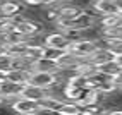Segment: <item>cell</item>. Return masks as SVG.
Wrapping results in <instances>:
<instances>
[{
  "label": "cell",
  "instance_id": "1",
  "mask_svg": "<svg viewBox=\"0 0 122 115\" xmlns=\"http://www.w3.org/2000/svg\"><path fill=\"white\" fill-rule=\"evenodd\" d=\"M98 40H91V38H83L79 40V41H74L69 45V53H72L74 57H77V59H89L95 50L98 48Z\"/></svg>",
  "mask_w": 122,
  "mask_h": 115
},
{
  "label": "cell",
  "instance_id": "2",
  "mask_svg": "<svg viewBox=\"0 0 122 115\" xmlns=\"http://www.w3.org/2000/svg\"><path fill=\"white\" fill-rule=\"evenodd\" d=\"M29 84H33L36 88H43V89H50L55 84H60L59 76L55 72H40V70H31L29 72ZM64 88V84H60Z\"/></svg>",
  "mask_w": 122,
  "mask_h": 115
},
{
  "label": "cell",
  "instance_id": "3",
  "mask_svg": "<svg viewBox=\"0 0 122 115\" xmlns=\"http://www.w3.org/2000/svg\"><path fill=\"white\" fill-rule=\"evenodd\" d=\"M14 28L17 33H21V35L28 36L29 40L35 38L40 35V31H41V24L33 21V19H26V17H21V15H17V17H14Z\"/></svg>",
  "mask_w": 122,
  "mask_h": 115
},
{
  "label": "cell",
  "instance_id": "4",
  "mask_svg": "<svg viewBox=\"0 0 122 115\" xmlns=\"http://www.w3.org/2000/svg\"><path fill=\"white\" fill-rule=\"evenodd\" d=\"M43 45L50 46V48H57V50H62V52H67L71 41L66 38L64 33L57 31V33H48V35L45 36V40H43Z\"/></svg>",
  "mask_w": 122,
  "mask_h": 115
},
{
  "label": "cell",
  "instance_id": "5",
  "mask_svg": "<svg viewBox=\"0 0 122 115\" xmlns=\"http://www.w3.org/2000/svg\"><path fill=\"white\" fill-rule=\"evenodd\" d=\"M24 10V5L17 0H4L0 2V17H5V19H14L21 15Z\"/></svg>",
  "mask_w": 122,
  "mask_h": 115
},
{
  "label": "cell",
  "instance_id": "6",
  "mask_svg": "<svg viewBox=\"0 0 122 115\" xmlns=\"http://www.w3.org/2000/svg\"><path fill=\"white\" fill-rule=\"evenodd\" d=\"M12 110L19 115H24V113H38L40 112V105L38 101H31V100H26V98H17L14 103H12Z\"/></svg>",
  "mask_w": 122,
  "mask_h": 115
},
{
  "label": "cell",
  "instance_id": "7",
  "mask_svg": "<svg viewBox=\"0 0 122 115\" xmlns=\"http://www.w3.org/2000/svg\"><path fill=\"white\" fill-rule=\"evenodd\" d=\"M24 60H26L31 69H33V64L45 59V45H35V43H28V48H26V53L22 57Z\"/></svg>",
  "mask_w": 122,
  "mask_h": 115
},
{
  "label": "cell",
  "instance_id": "8",
  "mask_svg": "<svg viewBox=\"0 0 122 115\" xmlns=\"http://www.w3.org/2000/svg\"><path fill=\"white\" fill-rule=\"evenodd\" d=\"M46 95H48L46 89H43V88H36V86H33V84L28 83V84L22 86L19 98H26V100H31V101H41Z\"/></svg>",
  "mask_w": 122,
  "mask_h": 115
},
{
  "label": "cell",
  "instance_id": "9",
  "mask_svg": "<svg viewBox=\"0 0 122 115\" xmlns=\"http://www.w3.org/2000/svg\"><path fill=\"white\" fill-rule=\"evenodd\" d=\"M91 9L102 17V15H108V14H117V5L113 0H93L91 2Z\"/></svg>",
  "mask_w": 122,
  "mask_h": 115
},
{
  "label": "cell",
  "instance_id": "10",
  "mask_svg": "<svg viewBox=\"0 0 122 115\" xmlns=\"http://www.w3.org/2000/svg\"><path fill=\"white\" fill-rule=\"evenodd\" d=\"M89 62H91L93 65H96V67H102V65H105L107 62H110V60H115V57H113L105 46H98L95 50V53L88 59Z\"/></svg>",
  "mask_w": 122,
  "mask_h": 115
},
{
  "label": "cell",
  "instance_id": "11",
  "mask_svg": "<svg viewBox=\"0 0 122 115\" xmlns=\"http://www.w3.org/2000/svg\"><path fill=\"white\" fill-rule=\"evenodd\" d=\"M102 93L100 91H96V89H93V88H86L84 89V93H83V96L79 98V101H77V105L79 106H86V105H98L100 103V100H102Z\"/></svg>",
  "mask_w": 122,
  "mask_h": 115
},
{
  "label": "cell",
  "instance_id": "12",
  "mask_svg": "<svg viewBox=\"0 0 122 115\" xmlns=\"http://www.w3.org/2000/svg\"><path fill=\"white\" fill-rule=\"evenodd\" d=\"M29 72L31 70L14 69L10 72H7V81H9V83H14V84H19V86H24V84L29 83Z\"/></svg>",
  "mask_w": 122,
  "mask_h": 115
},
{
  "label": "cell",
  "instance_id": "13",
  "mask_svg": "<svg viewBox=\"0 0 122 115\" xmlns=\"http://www.w3.org/2000/svg\"><path fill=\"white\" fill-rule=\"evenodd\" d=\"M84 9H81L77 5H60L59 7V19H64V21H71V19H76L83 14Z\"/></svg>",
  "mask_w": 122,
  "mask_h": 115
},
{
  "label": "cell",
  "instance_id": "14",
  "mask_svg": "<svg viewBox=\"0 0 122 115\" xmlns=\"http://www.w3.org/2000/svg\"><path fill=\"white\" fill-rule=\"evenodd\" d=\"M98 24L102 29H112V28H119L122 26V14H108V15H102L98 19Z\"/></svg>",
  "mask_w": 122,
  "mask_h": 115
},
{
  "label": "cell",
  "instance_id": "15",
  "mask_svg": "<svg viewBox=\"0 0 122 115\" xmlns=\"http://www.w3.org/2000/svg\"><path fill=\"white\" fill-rule=\"evenodd\" d=\"M21 89H22V86H19V84H14V83H4L2 86H0V93L4 95V98L7 100V98H19V95H21Z\"/></svg>",
  "mask_w": 122,
  "mask_h": 115
},
{
  "label": "cell",
  "instance_id": "16",
  "mask_svg": "<svg viewBox=\"0 0 122 115\" xmlns=\"http://www.w3.org/2000/svg\"><path fill=\"white\" fill-rule=\"evenodd\" d=\"M31 70H40V72H57L59 67L53 60H48V59H41L33 64V69Z\"/></svg>",
  "mask_w": 122,
  "mask_h": 115
},
{
  "label": "cell",
  "instance_id": "17",
  "mask_svg": "<svg viewBox=\"0 0 122 115\" xmlns=\"http://www.w3.org/2000/svg\"><path fill=\"white\" fill-rule=\"evenodd\" d=\"M57 115H81V106L76 101H64L57 110Z\"/></svg>",
  "mask_w": 122,
  "mask_h": 115
},
{
  "label": "cell",
  "instance_id": "18",
  "mask_svg": "<svg viewBox=\"0 0 122 115\" xmlns=\"http://www.w3.org/2000/svg\"><path fill=\"white\" fill-rule=\"evenodd\" d=\"M28 43H17V45H4V50L10 57H24Z\"/></svg>",
  "mask_w": 122,
  "mask_h": 115
},
{
  "label": "cell",
  "instance_id": "19",
  "mask_svg": "<svg viewBox=\"0 0 122 115\" xmlns=\"http://www.w3.org/2000/svg\"><path fill=\"white\" fill-rule=\"evenodd\" d=\"M12 64H14V57H10L7 52L0 55V72H10L12 70Z\"/></svg>",
  "mask_w": 122,
  "mask_h": 115
},
{
  "label": "cell",
  "instance_id": "20",
  "mask_svg": "<svg viewBox=\"0 0 122 115\" xmlns=\"http://www.w3.org/2000/svg\"><path fill=\"white\" fill-rule=\"evenodd\" d=\"M64 53H66V52H62V50H57V48H50V46H45V59L53 60L55 64H57V60H59Z\"/></svg>",
  "mask_w": 122,
  "mask_h": 115
},
{
  "label": "cell",
  "instance_id": "21",
  "mask_svg": "<svg viewBox=\"0 0 122 115\" xmlns=\"http://www.w3.org/2000/svg\"><path fill=\"white\" fill-rule=\"evenodd\" d=\"M112 81H113V84L119 88V91H122V70H120V72H117L115 76L112 77Z\"/></svg>",
  "mask_w": 122,
  "mask_h": 115
},
{
  "label": "cell",
  "instance_id": "22",
  "mask_svg": "<svg viewBox=\"0 0 122 115\" xmlns=\"http://www.w3.org/2000/svg\"><path fill=\"white\" fill-rule=\"evenodd\" d=\"M103 115H122V108H112V110H105Z\"/></svg>",
  "mask_w": 122,
  "mask_h": 115
},
{
  "label": "cell",
  "instance_id": "23",
  "mask_svg": "<svg viewBox=\"0 0 122 115\" xmlns=\"http://www.w3.org/2000/svg\"><path fill=\"white\" fill-rule=\"evenodd\" d=\"M4 83H7V74L5 72H0V86H2Z\"/></svg>",
  "mask_w": 122,
  "mask_h": 115
},
{
  "label": "cell",
  "instance_id": "24",
  "mask_svg": "<svg viewBox=\"0 0 122 115\" xmlns=\"http://www.w3.org/2000/svg\"><path fill=\"white\" fill-rule=\"evenodd\" d=\"M113 2H115V5H117V12L122 14V0H113Z\"/></svg>",
  "mask_w": 122,
  "mask_h": 115
},
{
  "label": "cell",
  "instance_id": "25",
  "mask_svg": "<svg viewBox=\"0 0 122 115\" xmlns=\"http://www.w3.org/2000/svg\"><path fill=\"white\" fill-rule=\"evenodd\" d=\"M4 101H5V98H4V95H2V93H0V105H2Z\"/></svg>",
  "mask_w": 122,
  "mask_h": 115
},
{
  "label": "cell",
  "instance_id": "26",
  "mask_svg": "<svg viewBox=\"0 0 122 115\" xmlns=\"http://www.w3.org/2000/svg\"><path fill=\"white\" fill-rule=\"evenodd\" d=\"M4 52H5V50H4V45H2V43H0V55H2Z\"/></svg>",
  "mask_w": 122,
  "mask_h": 115
},
{
  "label": "cell",
  "instance_id": "27",
  "mask_svg": "<svg viewBox=\"0 0 122 115\" xmlns=\"http://www.w3.org/2000/svg\"><path fill=\"white\" fill-rule=\"evenodd\" d=\"M117 62H119V65L122 67V57H119V59H117Z\"/></svg>",
  "mask_w": 122,
  "mask_h": 115
},
{
  "label": "cell",
  "instance_id": "28",
  "mask_svg": "<svg viewBox=\"0 0 122 115\" xmlns=\"http://www.w3.org/2000/svg\"><path fill=\"white\" fill-rule=\"evenodd\" d=\"M24 115H36V113H24Z\"/></svg>",
  "mask_w": 122,
  "mask_h": 115
},
{
  "label": "cell",
  "instance_id": "29",
  "mask_svg": "<svg viewBox=\"0 0 122 115\" xmlns=\"http://www.w3.org/2000/svg\"><path fill=\"white\" fill-rule=\"evenodd\" d=\"M0 2H4V0H0Z\"/></svg>",
  "mask_w": 122,
  "mask_h": 115
},
{
  "label": "cell",
  "instance_id": "30",
  "mask_svg": "<svg viewBox=\"0 0 122 115\" xmlns=\"http://www.w3.org/2000/svg\"><path fill=\"white\" fill-rule=\"evenodd\" d=\"M60 2H64V0H60Z\"/></svg>",
  "mask_w": 122,
  "mask_h": 115
}]
</instances>
